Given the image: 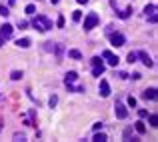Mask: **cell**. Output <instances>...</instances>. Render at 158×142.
I'll return each instance as SVG.
<instances>
[{"label":"cell","instance_id":"1","mask_svg":"<svg viewBox=\"0 0 158 142\" xmlns=\"http://www.w3.org/2000/svg\"><path fill=\"white\" fill-rule=\"evenodd\" d=\"M32 26L36 28V30H40V32H46V30L52 28V22L48 20L46 16H36V18L32 20Z\"/></svg>","mask_w":158,"mask_h":142},{"label":"cell","instance_id":"2","mask_svg":"<svg viewBox=\"0 0 158 142\" xmlns=\"http://www.w3.org/2000/svg\"><path fill=\"white\" fill-rule=\"evenodd\" d=\"M96 24H98V14H96V12H90V14L84 18V30H92Z\"/></svg>","mask_w":158,"mask_h":142},{"label":"cell","instance_id":"3","mask_svg":"<svg viewBox=\"0 0 158 142\" xmlns=\"http://www.w3.org/2000/svg\"><path fill=\"white\" fill-rule=\"evenodd\" d=\"M102 58H104V60H106L110 66H114V68L118 66V62H120V58H118L116 54H112L110 50H104V52H102Z\"/></svg>","mask_w":158,"mask_h":142},{"label":"cell","instance_id":"4","mask_svg":"<svg viewBox=\"0 0 158 142\" xmlns=\"http://www.w3.org/2000/svg\"><path fill=\"white\" fill-rule=\"evenodd\" d=\"M108 38H110V42H112L114 46H124V44H126V38L120 32H110Z\"/></svg>","mask_w":158,"mask_h":142},{"label":"cell","instance_id":"5","mask_svg":"<svg viewBox=\"0 0 158 142\" xmlns=\"http://www.w3.org/2000/svg\"><path fill=\"white\" fill-rule=\"evenodd\" d=\"M114 114H116V118L124 120L126 116H128V110H126V106H124V104H120V102H118V104L114 106Z\"/></svg>","mask_w":158,"mask_h":142},{"label":"cell","instance_id":"6","mask_svg":"<svg viewBox=\"0 0 158 142\" xmlns=\"http://www.w3.org/2000/svg\"><path fill=\"white\" fill-rule=\"evenodd\" d=\"M136 58H140V60H142V62H144V64H146L148 68H150V66H154V62H152V58H150V56H148V52H144V50L136 52Z\"/></svg>","mask_w":158,"mask_h":142},{"label":"cell","instance_id":"7","mask_svg":"<svg viewBox=\"0 0 158 142\" xmlns=\"http://www.w3.org/2000/svg\"><path fill=\"white\" fill-rule=\"evenodd\" d=\"M12 30H14L12 24H2V26H0V36H2V38H10Z\"/></svg>","mask_w":158,"mask_h":142},{"label":"cell","instance_id":"8","mask_svg":"<svg viewBox=\"0 0 158 142\" xmlns=\"http://www.w3.org/2000/svg\"><path fill=\"white\" fill-rule=\"evenodd\" d=\"M100 96L102 98H106V96H110V84H108V80H100Z\"/></svg>","mask_w":158,"mask_h":142},{"label":"cell","instance_id":"9","mask_svg":"<svg viewBox=\"0 0 158 142\" xmlns=\"http://www.w3.org/2000/svg\"><path fill=\"white\" fill-rule=\"evenodd\" d=\"M142 98L144 100H156V88H146L142 92Z\"/></svg>","mask_w":158,"mask_h":142},{"label":"cell","instance_id":"10","mask_svg":"<svg viewBox=\"0 0 158 142\" xmlns=\"http://www.w3.org/2000/svg\"><path fill=\"white\" fill-rule=\"evenodd\" d=\"M76 80H78V74H76L74 70H70V72L64 74V82H66V84H72V82H76Z\"/></svg>","mask_w":158,"mask_h":142},{"label":"cell","instance_id":"11","mask_svg":"<svg viewBox=\"0 0 158 142\" xmlns=\"http://www.w3.org/2000/svg\"><path fill=\"white\" fill-rule=\"evenodd\" d=\"M92 140H94V142H106L108 138H106V134H104V132L96 130V132H94V136H92Z\"/></svg>","mask_w":158,"mask_h":142},{"label":"cell","instance_id":"12","mask_svg":"<svg viewBox=\"0 0 158 142\" xmlns=\"http://www.w3.org/2000/svg\"><path fill=\"white\" fill-rule=\"evenodd\" d=\"M104 74V64H98V66H92V76H98L100 78Z\"/></svg>","mask_w":158,"mask_h":142},{"label":"cell","instance_id":"13","mask_svg":"<svg viewBox=\"0 0 158 142\" xmlns=\"http://www.w3.org/2000/svg\"><path fill=\"white\" fill-rule=\"evenodd\" d=\"M52 48L56 50V60L60 62V60H62V54H64V46H62V44H54Z\"/></svg>","mask_w":158,"mask_h":142},{"label":"cell","instance_id":"14","mask_svg":"<svg viewBox=\"0 0 158 142\" xmlns=\"http://www.w3.org/2000/svg\"><path fill=\"white\" fill-rule=\"evenodd\" d=\"M30 38H18V40H16V46H18V48H28V46H30Z\"/></svg>","mask_w":158,"mask_h":142},{"label":"cell","instance_id":"15","mask_svg":"<svg viewBox=\"0 0 158 142\" xmlns=\"http://www.w3.org/2000/svg\"><path fill=\"white\" fill-rule=\"evenodd\" d=\"M130 14H132V8H130V6H128V8H124V10H122V12H118V16H120L122 20H126V18H128Z\"/></svg>","mask_w":158,"mask_h":142},{"label":"cell","instance_id":"16","mask_svg":"<svg viewBox=\"0 0 158 142\" xmlns=\"http://www.w3.org/2000/svg\"><path fill=\"white\" fill-rule=\"evenodd\" d=\"M68 56H70V58H74V60H80V58H82L80 50H74V48H72V50H68Z\"/></svg>","mask_w":158,"mask_h":142},{"label":"cell","instance_id":"17","mask_svg":"<svg viewBox=\"0 0 158 142\" xmlns=\"http://www.w3.org/2000/svg\"><path fill=\"white\" fill-rule=\"evenodd\" d=\"M134 126H136V130L140 132V134H144V132H146V126H144V122H142V120H138Z\"/></svg>","mask_w":158,"mask_h":142},{"label":"cell","instance_id":"18","mask_svg":"<svg viewBox=\"0 0 158 142\" xmlns=\"http://www.w3.org/2000/svg\"><path fill=\"white\" fill-rule=\"evenodd\" d=\"M146 118H148V120H150V124H152L154 128H156V126H158V116H156V114H150V116H146Z\"/></svg>","mask_w":158,"mask_h":142},{"label":"cell","instance_id":"19","mask_svg":"<svg viewBox=\"0 0 158 142\" xmlns=\"http://www.w3.org/2000/svg\"><path fill=\"white\" fill-rule=\"evenodd\" d=\"M72 20H74V22H80V20H82V12H80V10H74V12H72Z\"/></svg>","mask_w":158,"mask_h":142},{"label":"cell","instance_id":"20","mask_svg":"<svg viewBox=\"0 0 158 142\" xmlns=\"http://www.w3.org/2000/svg\"><path fill=\"white\" fill-rule=\"evenodd\" d=\"M8 14H10V10H8V6H4V4H0V16H4V18H6Z\"/></svg>","mask_w":158,"mask_h":142},{"label":"cell","instance_id":"21","mask_svg":"<svg viewBox=\"0 0 158 142\" xmlns=\"http://www.w3.org/2000/svg\"><path fill=\"white\" fill-rule=\"evenodd\" d=\"M10 78H12V80H20V78H22V72H20V70H12Z\"/></svg>","mask_w":158,"mask_h":142},{"label":"cell","instance_id":"22","mask_svg":"<svg viewBox=\"0 0 158 142\" xmlns=\"http://www.w3.org/2000/svg\"><path fill=\"white\" fill-rule=\"evenodd\" d=\"M144 12H146V16H148V14H154V12H156V4H150V6H146V8H144Z\"/></svg>","mask_w":158,"mask_h":142},{"label":"cell","instance_id":"23","mask_svg":"<svg viewBox=\"0 0 158 142\" xmlns=\"http://www.w3.org/2000/svg\"><path fill=\"white\" fill-rule=\"evenodd\" d=\"M128 62H130V64L136 62V52H128Z\"/></svg>","mask_w":158,"mask_h":142},{"label":"cell","instance_id":"24","mask_svg":"<svg viewBox=\"0 0 158 142\" xmlns=\"http://www.w3.org/2000/svg\"><path fill=\"white\" fill-rule=\"evenodd\" d=\"M90 62H92V66H98V64H102V60H100V56H94V58H92Z\"/></svg>","mask_w":158,"mask_h":142},{"label":"cell","instance_id":"25","mask_svg":"<svg viewBox=\"0 0 158 142\" xmlns=\"http://www.w3.org/2000/svg\"><path fill=\"white\" fill-rule=\"evenodd\" d=\"M56 26H58V28H64V16H58V20H56Z\"/></svg>","mask_w":158,"mask_h":142},{"label":"cell","instance_id":"26","mask_svg":"<svg viewBox=\"0 0 158 142\" xmlns=\"http://www.w3.org/2000/svg\"><path fill=\"white\" fill-rule=\"evenodd\" d=\"M34 12H36L34 4H28V6H26V14H34Z\"/></svg>","mask_w":158,"mask_h":142},{"label":"cell","instance_id":"27","mask_svg":"<svg viewBox=\"0 0 158 142\" xmlns=\"http://www.w3.org/2000/svg\"><path fill=\"white\" fill-rule=\"evenodd\" d=\"M138 116H140V118H146V116H148V110L140 108V110H138Z\"/></svg>","mask_w":158,"mask_h":142},{"label":"cell","instance_id":"28","mask_svg":"<svg viewBox=\"0 0 158 142\" xmlns=\"http://www.w3.org/2000/svg\"><path fill=\"white\" fill-rule=\"evenodd\" d=\"M56 102H58L56 96H50V102H48V104H50V108H54V106H56Z\"/></svg>","mask_w":158,"mask_h":142},{"label":"cell","instance_id":"29","mask_svg":"<svg viewBox=\"0 0 158 142\" xmlns=\"http://www.w3.org/2000/svg\"><path fill=\"white\" fill-rule=\"evenodd\" d=\"M128 106H132V108L136 106V98L134 96H128Z\"/></svg>","mask_w":158,"mask_h":142},{"label":"cell","instance_id":"30","mask_svg":"<svg viewBox=\"0 0 158 142\" xmlns=\"http://www.w3.org/2000/svg\"><path fill=\"white\" fill-rule=\"evenodd\" d=\"M24 138H26V136H24L22 132H16V134H14V140H24Z\"/></svg>","mask_w":158,"mask_h":142},{"label":"cell","instance_id":"31","mask_svg":"<svg viewBox=\"0 0 158 142\" xmlns=\"http://www.w3.org/2000/svg\"><path fill=\"white\" fill-rule=\"evenodd\" d=\"M148 20L152 22V24H156V12L154 14H148Z\"/></svg>","mask_w":158,"mask_h":142},{"label":"cell","instance_id":"32","mask_svg":"<svg viewBox=\"0 0 158 142\" xmlns=\"http://www.w3.org/2000/svg\"><path fill=\"white\" fill-rule=\"evenodd\" d=\"M130 134H132V128H126V130H124V138H126V140L130 138Z\"/></svg>","mask_w":158,"mask_h":142},{"label":"cell","instance_id":"33","mask_svg":"<svg viewBox=\"0 0 158 142\" xmlns=\"http://www.w3.org/2000/svg\"><path fill=\"white\" fill-rule=\"evenodd\" d=\"M96 130H102V124H100V122H96V124H94V132H96Z\"/></svg>","mask_w":158,"mask_h":142},{"label":"cell","instance_id":"34","mask_svg":"<svg viewBox=\"0 0 158 142\" xmlns=\"http://www.w3.org/2000/svg\"><path fill=\"white\" fill-rule=\"evenodd\" d=\"M132 78H134V80H138V78H142V74H140V72H134V74H132Z\"/></svg>","mask_w":158,"mask_h":142},{"label":"cell","instance_id":"35","mask_svg":"<svg viewBox=\"0 0 158 142\" xmlns=\"http://www.w3.org/2000/svg\"><path fill=\"white\" fill-rule=\"evenodd\" d=\"M4 40H6V38H2V36H0V48H2V44H4Z\"/></svg>","mask_w":158,"mask_h":142},{"label":"cell","instance_id":"36","mask_svg":"<svg viewBox=\"0 0 158 142\" xmlns=\"http://www.w3.org/2000/svg\"><path fill=\"white\" fill-rule=\"evenodd\" d=\"M86 2H88V0H78V4H86Z\"/></svg>","mask_w":158,"mask_h":142},{"label":"cell","instance_id":"37","mask_svg":"<svg viewBox=\"0 0 158 142\" xmlns=\"http://www.w3.org/2000/svg\"><path fill=\"white\" fill-rule=\"evenodd\" d=\"M58 2H60V0H52V4H58Z\"/></svg>","mask_w":158,"mask_h":142}]
</instances>
